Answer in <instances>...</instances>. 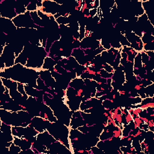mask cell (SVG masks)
<instances>
[{"label": "cell", "instance_id": "obj_1", "mask_svg": "<svg viewBox=\"0 0 154 154\" xmlns=\"http://www.w3.org/2000/svg\"><path fill=\"white\" fill-rule=\"evenodd\" d=\"M17 28H34L38 29L40 27L35 25L30 15V12L26 11L25 13L17 15L12 19Z\"/></svg>", "mask_w": 154, "mask_h": 154}, {"label": "cell", "instance_id": "obj_2", "mask_svg": "<svg viewBox=\"0 0 154 154\" xmlns=\"http://www.w3.org/2000/svg\"><path fill=\"white\" fill-rule=\"evenodd\" d=\"M0 5V17L12 20L17 16L14 7V1L1 0Z\"/></svg>", "mask_w": 154, "mask_h": 154}, {"label": "cell", "instance_id": "obj_3", "mask_svg": "<svg viewBox=\"0 0 154 154\" xmlns=\"http://www.w3.org/2000/svg\"><path fill=\"white\" fill-rule=\"evenodd\" d=\"M16 55L13 49L10 44H6L4 48L2 53L0 55V59H1L5 64V68H9L15 64Z\"/></svg>", "mask_w": 154, "mask_h": 154}, {"label": "cell", "instance_id": "obj_4", "mask_svg": "<svg viewBox=\"0 0 154 154\" xmlns=\"http://www.w3.org/2000/svg\"><path fill=\"white\" fill-rule=\"evenodd\" d=\"M61 5L55 1L43 0L42 6L38 10L43 13L54 15L60 11Z\"/></svg>", "mask_w": 154, "mask_h": 154}, {"label": "cell", "instance_id": "obj_5", "mask_svg": "<svg viewBox=\"0 0 154 154\" xmlns=\"http://www.w3.org/2000/svg\"><path fill=\"white\" fill-rule=\"evenodd\" d=\"M124 35L129 42L131 45L130 47L138 52H141L143 51V44L140 37L136 35L132 31L126 32H125Z\"/></svg>", "mask_w": 154, "mask_h": 154}, {"label": "cell", "instance_id": "obj_6", "mask_svg": "<svg viewBox=\"0 0 154 154\" xmlns=\"http://www.w3.org/2000/svg\"><path fill=\"white\" fill-rule=\"evenodd\" d=\"M0 22L2 32L7 35H13L16 33L17 28L13 23L12 20L0 17Z\"/></svg>", "mask_w": 154, "mask_h": 154}, {"label": "cell", "instance_id": "obj_7", "mask_svg": "<svg viewBox=\"0 0 154 154\" xmlns=\"http://www.w3.org/2000/svg\"><path fill=\"white\" fill-rule=\"evenodd\" d=\"M50 122L46 120L40 116H34L31 122V125L40 133L47 129V127Z\"/></svg>", "mask_w": 154, "mask_h": 154}, {"label": "cell", "instance_id": "obj_8", "mask_svg": "<svg viewBox=\"0 0 154 154\" xmlns=\"http://www.w3.org/2000/svg\"><path fill=\"white\" fill-rule=\"evenodd\" d=\"M47 149L49 150V153H72L69 149H68L65 145L61 144L58 141H55L51 143L47 147Z\"/></svg>", "mask_w": 154, "mask_h": 154}, {"label": "cell", "instance_id": "obj_9", "mask_svg": "<svg viewBox=\"0 0 154 154\" xmlns=\"http://www.w3.org/2000/svg\"><path fill=\"white\" fill-rule=\"evenodd\" d=\"M0 131L1 132L2 139L5 142L13 141L14 140V136L11 133V126L10 125L6 124L0 120Z\"/></svg>", "mask_w": 154, "mask_h": 154}, {"label": "cell", "instance_id": "obj_10", "mask_svg": "<svg viewBox=\"0 0 154 154\" xmlns=\"http://www.w3.org/2000/svg\"><path fill=\"white\" fill-rule=\"evenodd\" d=\"M37 141L46 147L49 146L51 143L57 141L55 138L47 131L45 130L43 132L38 133L36 136Z\"/></svg>", "mask_w": 154, "mask_h": 154}, {"label": "cell", "instance_id": "obj_11", "mask_svg": "<svg viewBox=\"0 0 154 154\" xmlns=\"http://www.w3.org/2000/svg\"><path fill=\"white\" fill-rule=\"evenodd\" d=\"M85 125V122L81 116V111L78 110L73 112L70 120V128L77 129L79 126Z\"/></svg>", "mask_w": 154, "mask_h": 154}, {"label": "cell", "instance_id": "obj_12", "mask_svg": "<svg viewBox=\"0 0 154 154\" xmlns=\"http://www.w3.org/2000/svg\"><path fill=\"white\" fill-rule=\"evenodd\" d=\"M111 79L112 81H114L120 87H122L125 83V74L123 70V67L120 64H119V67L115 70Z\"/></svg>", "mask_w": 154, "mask_h": 154}, {"label": "cell", "instance_id": "obj_13", "mask_svg": "<svg viewBox=\"0 0 154 154\" xmlns=\"http://www.w3.org/2000/svg\"><path fill=\"white\" fill-rule=\"evenodd\" d=\"M1 83L8 90H17V82L11 79H8L1 77L0 78Z\"/></svg>", "mask_w": 154, "mask_h": 154}, {"label": "cell", "instance_id": "obj_14", "mask_svg": "<svg viewBox=\"0 0 154 154\" xmlns=\"http://www.w3.org/2000/svg\"><path fill=\"white\" fill-rule=\"evenodd\" d=\"M56 64H57V61H55L52 57L48 56L44 60L42 69L51 71Z\"/></svg>", "mask_w": 154, "mask_h": 154}, {"label": "cell", "instance_id": "obj_15", "mask_svg": "<svg viewBox=\"0 0 154 154\" xmlns=\"http://www.w3.org/2000/svg\"><path fill=\"white\" fill-rule=\"evenodd\" d=\"M68 86L73 88L75 90H78L79 88H84L85 84L83 79L81 78L80 77H76L71 80Z\"/></svg>", "mask_w": 154, "mask_h": 154}, {"label": "cell", "instance_id": "obj_16", "mask_svg": "<svg viewBox=\"0 0 154 154\" xmlns=\"http://www.w3.org/2000/svg\"><path fill=\"white\" fill-rule=\"evenodd\" d=\"M149 107H154L153 97H146V98L143 99L141 102L140 104V108L142 109Z\"/></svg>", "mask_w": 154, "mask_h": 154}, {"label": "cell", "instance_id": "obj_17", "mask_svg": "<svg viewBox=\"0 0 154 154\" xmlns=\"http://www.w3.org/2000/svg\"><path fill=\"white\" fill-rule=\"evenodd\" d=\"M30 15H31V17L32 19V21L34 22L35 25H36L37 26H39V27H42V28L45 26L44 22L38 16V15L37 14V11H31L30 12Z\"/></svg>", "mask_w": 154, "mask_h": 154}, {"label": "cell", "instance_id": "obj_18", "mask_svg": "<svg viewBox=\"0 0 154 154\" xmlns=\"http://www.w3.org/2000/svg\"><path fill=\"white\" fill-rule=\"evenodd\" d=\"M14 7L17 15L25 13L26 11V7L25 6V4L23 2L14 1Z\"/></svg>", "mask_w": 154, "mask_h": 154}, {"label": "cell", "instance_id": "obj_19", "mask_svg": "<svg viewBox=\"0 0 154 154\" xmlns=\"http://www.w3.org/2000/svg\"><path fill=\"white\" fill-rule=\"evenodd\" d=\"M144 90L146 97H154V83L144 87Z\"/></svg>", "mask_w": 154, "mask_h": 154}, {"label": "cell", "instance_id": "obj_20", "mask_svg": "<svg viewBox=\"0 0 154 154\" xmlns=\"http://www.w3.org/2000/svg\"><path fill=\"white\" fill-rule=\"evenodd\" d=\"M131 145L134 147L135 150L137 152V153H143L141 151V145H140V142L138 140V138H134L131 141Z\"/></svg>", "mask_w": 154, "mask_h": 154}, {"label": "cell", "instance_id": "obj_21", "mask_svg": "<svg viewBox=\"0 0 154 154\" xmlns=\"http://www.w3.org/2000/svg\"><path fill=\"white\" fill-rule=\"evenodd\" d=\"M55 21L58 25H67L70 23V19L69 17L60 16L55 19Z\"/></svg>", "mask_w": 154, "mask_h": 154}, {"label": "cell", "instance_id": "obj_22", "mask_svg": "<svg viewBox=\"0 0 154 154\" xmlns=\"http://www.w3.org/2000/svg\"><path fill=\"white\" fill-rule=\"evenodd\" d=\"M26 11H29V12L37 11L38 10V7H37V1L29 2L28 5L26 7Z\"/></svg>", "mask_w": 154, "mask_h": 154}, {"label": "cell", "instance_id": "obj_23", "mask_svg": "<svg viewBox=\"0 0 154 154\" xmlns=\"http://www.w3.org/2000/svg\"><path fill=\"white\" fill-rule=\"evenodd\" d=\"M100 45L103 47V48L107 51L111 48L110 43L107 38H101L100 39Z\"/></svg>", "mask_w": 154, "mask_h": 154}, {"label": "cell", "instance_id": "obj_24", "mask_svg": "<svg viewBox=\"0 0 154 154\" xmlns=\"http://www.w3.org/2000/svg\"><path fill=\"white\" fill-rule=\"evenodd\" d=\"M140 53H141L142 63L144 64H146V65L149 64V62H150V59L149 57L147 55V54H146V51L143 50Z\"/></svg>", "mask_w": 154, "mask_h": 154}, {"label": "cell", "instance_id": "obj_25", "mask_svg": "<svg viewBox=\"0 0 154 154\" xmlns=\"http://www.w3.org/2000/svg\"><path fill=\"white\" fill-rule=\"evenodd\" d=\"M99 71H100V76L105 79L111 78L113 75V73H111L106 72L104 69H100Z\"/></svg>", "mask_w": 154, "mask_h": 154}, {"label": "cell", "instance_id": "obj_26", "mask_svg": "<svg viewBox=\"0 0 154 154\" xmlns=\"http://www.w3.org/2000/svg\"><path fill=\"white\" fill-rule=\"evenodd\" d=\"M113 132V137L114 138H120L122 135V130L119 126H116L115 129L112 131Z\"/></svg>", "mask_w": 154, "mask_h": 154}, {"label": "cell", "instance_id": "obj_27", "mask_svg": "<svg viewBox=\"0 0 154 154\" xmlns=\"http://www.w3.org/2000/svg\"><path fill=\"white\" fill-rule=\"evenodd\" d=\"M21 150H22L21 148L19 146L15 145L13 143L11 144V145L9 147V152L13 153H20Z\"/></svg>", "mask_w": 154, "mask_h": 154}, {"label": "cell", "instance_id": "obj_28", "mask_svg": "<svg viewBox=\"0 0 154 154\" xmlns=\"http://www.w3.org/2000/svg\"><path fill=\"white\" fill-rule=\"evenodd\" d=\"M90 150H91L93 154H104L105 153V152L102 150L100 149L96 146H94L91 147Z\"/></svg>", "mask_w": 154, "mask_h": 154}, {"label": "cell", "instance_id": "obj_29", "mask_svg": "<svg viewBox=\"0 0 154 154\" xmlns=\"http://www.w3.org/2000/svg\"><path fill=\"white\" fill-rule=\"evenodd\" d=\"M17 91L21 93L22 95H24L26 94L25 90V87H24V84L17 82Z\"/></svg>", "mask_w": 154, "mask_h": 154}, {"label": "cell", "instance_id": "obj_30", "mask_svg": "<svg viewBox=\"0 0 154 154\" xmlns=\"http://www.w3.org/2000/svg\"><path fill=\"white\" fill-rule=\"evenodd\" d=\"M76 5L75 6L74 10L76 11H80L82 5V3H83V0H76Z\"/></svg>", "mask_w": 154, "mask_h": 154}, {"label": "cell", "instance_id": "obj_31", "mask_svg": "<svg viewBox=\"0 0 154 154\" xmlns=\"http://www.w3.org/2000/svg\"><path fill=\"white\" fill-rule=\"evenodd\" d=\"M133 121L135 122V123L137 125V126L139 128L142 124L144 123V122L139 117V116H135L132 117Z\"/></svg>", "mask_w": 154, "mask_h": 154}, {"label": "cell", "instance_id": "obj_32", "mask_svg": "<svg viewBox=\"0 0 154 154\" xmlns=\"http://www.w3.org/2000/svg\"><path fill=\"white\" fill-rule=\"evenodd\" d=\"M147 124L149 126V130L151 131L154 132V120L153 119H150Z\"/></svg>", "mask_w": 154, "mask_h": 154}, {"label": "cell", "instance_id": "obj_33", "mask_svg": "<svg viewBox=\"0 0 154 154\" xmlns=\"http://www.w3.org/2000/svg\"><path fill=\"white\" fill-rule=\"evenodd\" d=\"M97 8H93V9H91L89 10V14H90L92 17H93L95 15L97 14Z\"/></svg>", "mask_w": 154, "mask_h": 154}]
</instances>
